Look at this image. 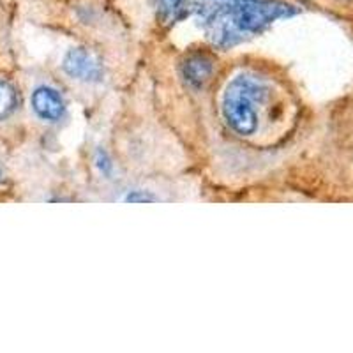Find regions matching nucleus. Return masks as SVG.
<instances>
[{"label": "nucleus", "instance_id": "1a4fd4ad", "mask_svg": "<svg viewBox=\"0 0 353 353\" xmlns=\"http://www.w3.org/2000/svg\"><path fill=\"white\" fill-rule=\"evenodd\" d=\"M156 198L150 196V194L147 193H140V191H132V193H129L128 196H125V201H154Z\"/></svg>", "mask_w": 353, "mask_h": 353}, {"label": "nucleus", "instance_id": "f257e3e1", "mask_svg": "<svg viewBox=\"0 0 353 353\" xmlns=\"http://www.w3.org/2000/svg\"><path fill=\"white\" fill-rule=\"evenodd\" d=\"M299 9L279 0H225L200 6L201 25L210 39L228 48L249 34H260L279 18L295 17Z\"/></svg>", "mask_w": 353, "mask_h": 353}, {"label": "nucleus", "instance_id": "7ed1b4c3", "mask_svg": "<svg viewBox=\"0 0 353 353\" xmlns=\"http://www.w3.org/2000/svg\"><path fill=\"white\" fill-rule=\"evenodd\" d=\"M62 68L71 78L81 81H99L103 78V65L92 53L85 48H72L65 53Z\"/></svg>", "mask_w": 353, "mask_h": 353}, {"label": "nucleus", "instance_id": "f03ea898", "mask_svg": "<svg viewBox=\"0 0 353 353\" xmlns=\"http://www.w3.org/2000/svg\"><path fill=\"white\" fill-rule=\"evenodd\" d=\"M267 97L263 81L249 74L237 77L226 87L223 96V115L233 131L241 137L253 134L258 128L256 105Z\"/></svg>", "mask_w": 353, "mask_h": 353}, {"label": "nucleus", "instance_id": "6e6552de", "mask_svg": "<svg viewBox=\"0 0 353 353\" xmlns=\"http://www.w3.org/2000/svg\"><path fill=\"white\" fill-rule=\"evenodd\" d=\"M182 4H184V0H157V6L161 8L163 14H170V17H175L182 9Z\"/></svg>", "mask_w": 353, "mask_h": 353}, {"label": "nucleus", "instance_id": "39448f33", "mask_svg": "<svg viewBox=\"0 0 353 353\" xmlns=\"http://www.w3.org/2000/svg\"><path fill=\"white\" fill-rule=\"evenodd\" d=\"M214 71V64L207 55L201 53H194V55L188 57V61L182 65V74L193 87H201L205 81L209 80L210 74Z\"/></svg>", "mask_w": 353, "mask_h": 353}, {"label": "nucleus", "instance_id": "20e7f679", "mask_svg": "<svg viewBox=\"0 0 353 353\" xmlns=\"http://www.w3.org/2000/svg\"><path fill=\"white\" fill-rule=\"evenodd\" d=\"M32 108L43 121H61L65 112V103L55 88L39 87L32 94Z\"/></svg>", "mask_w": 353, "mask_h": 353}, {"label": "nucleus", "instance_id": "0eeeda50", "mask_svg": "<svg viewBox=\"0 0 353 353\" xmlns=\"http://www.w3.org/2000/svg\"><path fill=\"white\" fill-rule=\"evenodd\" d=\"M96 165H97V168L101 170V173H103V175H106V176L112 175L113 163H112V159H110L108 154H106L105 150H101V149L97 150V154H96Z\"/></svg>", "mask_w": 353, "mask_h": 353}, {"label": "nucleus", "instance_id": "423d86ee", "mask_svg": "<svg viewBox=\"0 0 353 353\" xmlns=\"http://www.w3.org/2000/svg\"><path fill=\"white\" fill-rule=\"evenodd\" d=\"M18 105L17 90L9 81L0 80V119L11 115Z\"/></svg>", "mask_w": 353, "mask_h": 353}]
</instances>
